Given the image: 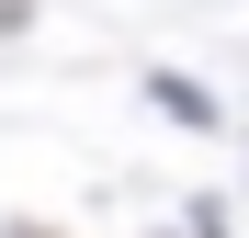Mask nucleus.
<instances>
[{"mask_svg": "<svg viewBox=\"0 0 249 238\" xmlns=\"http://www.w3.org/2000/svg\"><path fill=\"white\" fill-rule=\"evenodd\" d=\"M147 91H159V113H181V125H215V102H204L193 79H147Z\"/></svg>", "mask_w": 249, "mask_h": 238, "instance_id": "nucleus-1", "label": "nucleus"}, {"mask_svg": "<svg viewBox=\"0 0 249 238\" xmlns=\"http://www.w3.org/2000/svg\"><path fill=\"white\" fill-rule=\"evenodd\" d=\"M12 238H23V227H12Z\"/></svg>", "mask_w": 249, "mask_h": 238, "instance_id": "nucleus-2", "label": "nucleus"}]
</instances>
